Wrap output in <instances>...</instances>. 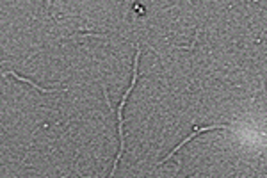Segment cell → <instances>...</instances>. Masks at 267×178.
Instances as JSON below:
<instances>
[{
  "mask_svg": "<svg viewBox=\"0 0 267 178\" xmlns=\"http://www.w3.org/2000/svg\"><path fill=\"white\" fill-rule=\"evenodd\" d=\"M139 57H141V48H139V45H136V59H134V73H132V82H130V86H128L127 91H125V95H123L121 104H119V107H118V132H119V141H121V146H119L118 155H116V159H114V166H112V171H110L109 178L114 177V173H116V170H118L119 159H121L123 152H125V134H123V107H125L128 95L132 93V89H134V86H136V82H137V68H139Z\"/></svg>",
  "mask_w": 267,
  "mask_h": 178,
  "instance_id": "obj_1",
  "label": "cell"
},
{
  "mask_svg": "<svg viewBox=\"0 0 267 178\" xmlns=\"http://www.w3.org/2000/svg\"><path fill=\"white\" fill-rule=\"evenodd\" d=\"M187 178H194V177H187Z\"/></svg>",
  "mask_w": 267,
  "mask_h": 178,
  "instance_id": "obj_4",
  "label": "cell"
},
{
  "mask_svg": "<svg viewBox=\"0 0 267 178\" xmlns=\"http://www.w3.org/2000/svg\"><path fill=\"white\" fill-rule=\"evenodd\" d=\"M228 126H230V125H211V126H200V128H194V132H193V134H191V135H187V137H185V139L182 141V143H180L178 146L175 148V150H171V152L167 153V157H166V159H162V161L159 162L157 166L164 164V162H166L167 159H171V157L175 155V153L178 152V150H182V146H184L185 143H189V141L193 139V137H196L198 134H203V132H209V130H215V128H228Z\"/></svg>",
  "mask_w": 267,
  "mask_h": 178,
  "instance_id": "obj_2",
  "label": "cell"
},
{
  "mask_svg": "<svg viewBox=\"0 0 267 178\" xmlns=\"http://www.w3.org/2000/svg\"><path fill=\"white\" fill-rule=\"evenodd\" d=\"M2 75H4V77H7V75H11V77H14V78H16V80H20V82H27V84H31V86L34 87L36 91H40V93H62L61 89H45V87H41V86H38V84L32 82L31 78H23V77H20V75H16L13 70H11V71H4V73H2Z\"/></svg>",
  "mask_w": 267,
  "mask_h": 178,
  "instance_id": "obj_3",
  "label": "cell"
}]
</instances>
